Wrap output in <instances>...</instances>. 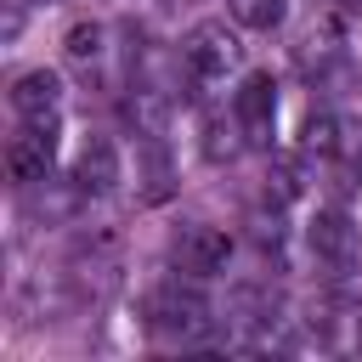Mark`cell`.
I'll return each instance as SVG.
<instances>
[{
    "mask_svg": "<svg viewBox=\"0 0 362 362\" xmlns=\"http://www.w3.org/2000/svg\"><path fill=\"white\" fill-rule=\"evenodd\" d=\"M62 51H68V62H96L102 57V23H74Z\"/></svg>",
    "mask_w": 362,
    "mask_h": 362,
    "instance_id": "7c38bea8",
    "label": "cell"
},
{
    "mask_svg": "<svg viewBox=\"0 0 362 362\" xmlns=\"http://www.w3.org/2000/svg\"><path fill=\"white\" fill-rule=\"evenodd\" d=\"M11 107H17L23 119H57V107H62V79H57L51 68L17 74V79H11Z\"/></svg>",
    "mask_w": 362,
    "mask_h": 362,
    "instance_id": "ba28073f",
    "label": "cell"
},
{
    "mask_svg": "<svg viewBox=\"0 0 362 362\" xmlns=\"http://www.w3.org/2000/svg\"><path fill=\"white\" fill-rule=\"evenodd\" d=\"M339 11H351V17H362V0H334Z\"/></svg>",
    "mask_w": 362,
    "mask_h": 362,
    "instance_id": "4fadbf2b",
    "label": "cell"
},
{
    "mask_svg": "<svg viewBox=\"0 0 362 362\" xmlns=\"http://www.w3.org/2000/svg\"><path fill=\"white\" fill-rule=\"evenodd\" d=\"M23 6H62V0H23Z\"/></svg>",
    "mask_w": 362,
    "mask_h": 362,
    "instance_id": "5bb4252c",
    "label": "cell"
},
{
    "mask_svg": "<svg viewBox=\"0 0 362 362\" xmlns=\"http://www.w3.org/2000/svg\"><path fill=\"white\" fill-rule=\"evenodd\" d=\"M232 17H238L243 28H260V34H272V28H283V17H288V0H232Z\"/></svg>",
    "mask_w": 362,
    "mask_h": 362,
    "instance_id": "8fae6325",
    "label": "cell"
},
{
    "mask_svg": "<svg viewBox=\"0 0 362 362\" xmlns=\"http://www.w3.org/2000/svg\"><path fill=\"white\" fill-rule=\"evenodd\" d=\"M243 45L226 23H198L187 40H181V62L192 79H226V68H238Z\"/></svg>",
    "mask_w": 362,
    "mask_h": 362,
    "instance_id": "277c9868",
    "label": "cell"
},
{
    "mask_svg": "<svg viewBox=\"0 0 362 362\" xmlns=\"http://www.w3.org/2000/svg\"><path fill=\"white\" fill-rule=\"evenodd\" d=\"M272 119H277V85H272V74H249V79L232 90V124H238L249 141H266Z\"/></svg>",
    "mask_w": 362,
    "mask_h": 362,
    "instance_id": "5b68a950",
    "label": "cell"
},
{
    "mask_svg": "<svg viewBox=\"0 0 362 362\" xmlns=\"http://www.w3.org/2000/svg\"><path fill=\"white\" fill-rule=\"evenodd\" d=\"M28 130H17L6 141V175L28 192L51 175V158H57V119H23Z\"/></svg>",
    "mask_w": 362,
    "mask_h": 362,
    "instance_id": "3957f363",
    "label": "cell"
},
{
    "mask_svg": "<svg viewBox=\"0 0 362 362\" xmlns=\"http://www.w3.org/2000/svg\"><path fill=\"white\" fill-rule=\"evenodd\" d=\"M119 113H124V124H136V136H158L164 130V96L158 90H130Z\"/></svg>",
    "mask_w": 362,
    "mask_h": 362,
    "instance_id": "30bf717a",
    "label": "cell"
},
{
    "mask_svg": "<svg viewBox=\"0 0 362 362\" xmlns=\"http://www.w3.org/2000/svg\"><path fill=\"white\" fill-rule=\"evenodd\" d=\"M170 260H175V272L181 277H221L226 266H232V232H221V226H209V221H187L175 238H170Z\"/></svg>",
    "mask_w": 362,
    "mask_h": 362,
    "instance_id": "7a4b0ae2",
    "label": "cell"
},
{
    "mask_svg": "<svg viewBox=\"0 0 362 362\" xmlns=\"http://www.w3.org/2000/svg\"><path fill=\"white\" fill-rule=\"evenodd\" d=\"M305 243H311V255H317L322 266H351L362 238H356V226H351L345 209H317L311 226H305Z\"/></svg>",
    "mask_w": 362,
    "mask_h": 362,
    "instance_id": "52a82bcc",
    "label": "cell"
},
{
    "mask_svg": "<svg viewBox=\"0 0 362 362\" xmlns=\"http://www.w3.org/2000/svg\"><path fill=\"white\" fill-rule=\"evenodd\" d=\"M141 317L153 334L181 339V345H204L209 339V300L198 294V277H170L141 300Z\"/></svg>",
    "mask_w": 362,
    "mask_h": 362,
    "instance_id": "6da1fadb",
    "label": "cell"
},
{
    "mask_svg": "<svg viewBox=\"0 0 362 362\" xmlns=\"http://www.w3.org/2000/svg\"><path fill=\"white\" fill-rule=\"evenodd\" d=\"M119 181H124L119 147H113L107 136H90V141L79 147V158H74V187H79L85 198H107Z\"/></svg>",
    "mask_w": 362,
    "mask_h": 362,
    "instance_id": "8992f818",
    "label": "cell"
},
{
    "mask_svg": "<svg viewBox=\"0 0 362 362\" xmlns=\"http://www.w3.org/2000/svg\"><path fill=\"white\" fill-rule=\"evenodd\" d=\"M345 124L334 119V113H305V124H300V147L305 153H317V158H334L339 147H345V136H339Z\"/></svg>",
    "mask_w": 362,
    "mask_h": 362,
    "instance_id": "9c48e42d",
    "label": "cell"
}]
</instances>
